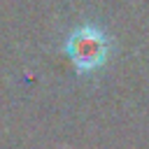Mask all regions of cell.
I'll use <instances>...</instances> for the list:
<instances>
[{
  "instance_id": "1",
  "label": "cell",
  "mask_w": 149,
  "mask_h": 149,
  "mask_svg": "<svg viewBox=\"0 0 149 149\" xmlns=\"http://www.w3.org/2000/svg\"><path fill=\"white\" fill-rule=\"evenodd\" d=\"M63 49L79 72H93L102 68L109 58V40L93 23H84L77 30H72Z\"/></svg>"
}]
</instances>
